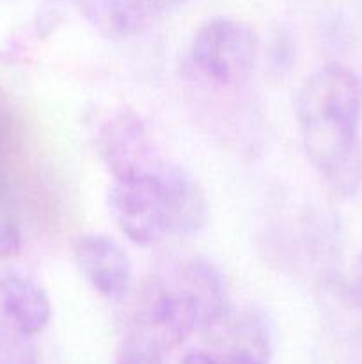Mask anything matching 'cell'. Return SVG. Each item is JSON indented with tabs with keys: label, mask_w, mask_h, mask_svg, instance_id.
Instances as JSON below:
<instances>
[{
	"label": "cell",
	"mask_w": 362,
	"mask_h": 364,
	"mask_svg": "<svg viewBox=\"0 0 362 364\" xmlns=\"http://www.w3.org/2000/svg\"><path fill=\"white\" fill-rule=\"evenodd\" d=\"M295 114L312 167L336 194L353 196L361 183L362 80L358 75L339 63L319 66L298 87Z\"/></svg>",
	"instance_id": "6da1fadb"
},
{
	"label": "cell",
	"mask_w": 362,
	"mask_h": 364,
	"mask_svg": "<svg viewBox=\"0 0 362 364\" xmlns=\"http://www.w3.org/2000/svg\"><path fill=\"white\" fill-rule=\"evenodd\" d=\"M259 38L252 27L234 18H212L197 28L192 60L204 77L222 85L238 84L254 70Z\"/></svg>",
	"instance_id": "7a4b0ae2"
},
{
	"label": "cell",
	"mask_w": 362,
	"mask_h": 364,
	"mask_svg": "<svg viewBox=\"0 0 362 364\" xmlns=\"http://www.w3.org/2000/svg\"><path fill=\"white\" fill-rule=\"evenodd\" d=\"M106 203L112 220L131 244L149 247L169 235V213L158 169L114 180Z\"/></svg>",
	"instance_id": "3957f363"
},
{
	"label": "cell",
	"mask_w": 362,
	"mask_h": 364,
	"mask_svg": "<svg viewBox=\"0 0 362 364\" xmlns=\"http://www.w3.org/2000/svg\"><path fill=\"white\" fill-rule=\"evenodd\" d=\"M195 331H204L201 308L176 276L148 295L137 315V336L133 340L163 352L181 345Z\"/></svg>",
	"instance_id": "277c9868"
},
{
	"label": "cell",
	"mask_w": 362,
	"mask_h": 364,
	"mask_svg": "<svg viewBox=\"0 0 362 364\" xmlns=\"http://www.w3.org/2000/svg\"><path fill=\"white\" fill-rule=\"evenodd\" d=\"M96 148L114 180L155 173L156 162L153 139L137 112L123 109L110 116L98 132Z\"/></svg>",
	"instance_id": "5b68a950"
},
{
	"label": "cell",
	"mask_w": 362,
	"mask_h": 364,
	"mask_svg": "<svg viewBox=\"0 0 362 364\" xmlns=\"http://www.w3.org/2000/svg\"><path fill=\"white\" fill-rule=\"evenodd\" d=\"M75 263L85 283L106 301H123L133 284V265L126 249L103 233L80 235L75 242Z\"/></svg>",
	"instance_id": "8992f818"
},
{
	"label": "cell",
	"mask_w": 362,
	"mask_h": 364,
	"mask_svg": "<svg viewBox=\"0 0 362 364\" xmlns=\"http://www.w3.org/2000/svg\"><path fill=\"white\" fill-rule=\"evenodd\" d=\"M0 304L11 326L23 336L43 333L52 320V302L46 290L21 270L0 272Z\"/></svg>",
	"instance_id": "52a82bcc"
},
{
	"label": "cell",
	"mask_w": 362,
	"mask_h": 364,
	"mask_svg": "<svg viewBox=\"0 0 362 364\" xmlns=\"http://www.w3.org/2000/svg\"><path fill=\"white\" fill-rule=\"evenodd\" d=\"M158 176L165 192L169 235L195 237L208 220V201L201 183L181 166L162 164Z\"/></svg>",
	"instance_id": "ba28073f"
},
{
	"label": "cell",
	"mask_w": 362,
	"mask_h": 364,
	"mask_svg": "<svg viewBox=\"0 0 362 364\" xmlns=\"http://www.w3.org/2000/svg\"><path fill=\"white\" fill-rule=\"evenodd\" d=\"M85 20L106 38L137 36L158 16L149 0H77Z\"/></svg>",
	"instance_id": "9c48e42d"
},
{
	"label": "cell",
	"mask_w": 362,
	"mask_h": 364,
	"mask_svg": "<svg viewBox=\"0 0 362 364\" xmlns=\"http://www.w3.org/2000/svg\"><path fill=\"white\" fill-rule=\"evenodd\" d=\"M226 348L220 355L247 359L256 364H268L273 347L272 323L259 309H245L238 315H227Z\"/></svg>",
	"instance_id": "30bf717a"
},
{
	"label": "cell",
	"mask_w": 362,
	"mask_h": 364,
	"mask_svg": "<svg viewBox=\"0 0 362 364\" xmlns=\"http://www.w3.org/2000/svg\"><path fill=\"white\" fill-rule=\"evenodd\" d=\"M21 251V230L9 206L0 198V259H11Z\"/></svg>",
	"instance_id": "8fae6325"
},
{
	"label": "cell",
	"mask_w": 362,
	"mask_h": 364,
	"mask_svg": "<svg viewBox=\"0 0 362 364\" xmlns=\"http://www.w3.org/2000/svg\"><path fill=\"white\" fill-rule=\"evenodd\" d=\"M117 364H163L162 352L156 350L151 345L131 341Z\"/></svg>",
	"instance_id": "7c38bea8"
},
{
	"label": "cell",
	"mask_w": 362,
	"mask_h": 364,
	"mask_svg": "<svg viewBox=\"0 0 362 364\" xmlns=\"http://www.w3.org/2000/svg\"><path fill=\"white\" fill-rule=\"evenodd\" d=\"M350 290H351V295H353L355 302L362 308V252L361 255H357L353 265H351Z\"/></svg>",
	"instance_id": "4fadbf2b"
},
{
	"label": "cell",
	"mask_w": 362,
	"mask_h": 364,
	"mask_svg": "<svg viewBox=\"0 0 362 364\" xmlns=\"http://www.w3.org/2000/svg\"><path fill=\"white\" fill-rule=\"evenodd\" d=\"M181 364H220V361L216 355L208 354V352L195 350V352H190V354L185 355Z\"/></svg>",
	"instance_id": "5bb4252c"
},
{
	"label": "cell",
	"mask_w": 362,
	"mask_h": 364,
	"mask_svg": "<svg viewBox=\"0 0 362 364\" xmlns=\"http://www.w3.org/2000/svg\"><path fill=\"white\" fill-rule=\"evenodd\" d=\"M185 2H187V0H149V4H151V7L155 9L156 14H165L169 13V11L177 9V7L183 6Z\"/></svg>",
	"instance_id": "9a60e30c"
}]
</instances>
